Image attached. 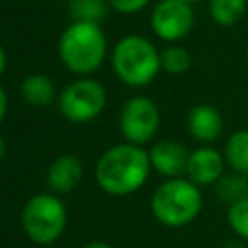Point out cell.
Returning <instances> with one entry per match:
<instances>
[{"mask_svg": "<svg viewBox=\"0 0 248 248\" xmlns=\"http://www.w3.org/2000/svg\"><path fill=\"white\" fill-rule=\"evenodd\" d=\"M149 172V153L130 141L107 149L95 165L97 184L110 196L134 194L145 184Z\"/></svg>", "mask_w": 248, "mask_h": 248, "instance_id": "6da1fadb", "label": "cell"}, {"mask_svg": "<svg viewBox=\"0 0 248 248\" xmlns=\"http://www.w3.org/2000/svg\"><path fill=\"white\" fill-rule=\"evenodd\" d=\"M149 207L161 225L180 229L198 219L203 207V196L200 186L186 176L167 178L155 188Z\"/></svg>", "mask_w": 248, "mask_h": 248, "instance_id": "7a4b0ae2", "label": "cell"}, {"mask_svg": "<svg viewBox=\"0 0 248 248\" xmlns=\"http://www.w3.org/2000/svg\"><path fill=\"white\" fill-rule=\"evenodd\" d=\"M58 54L72 74H93L107 56V35L95 21H72L60 35Z\"/></svg>", "mask_w": 248, "mask_h": 248, "instance_id": "3957f363", "label": "cell"}, {"mask_svg": "<svg viewBox=\"0 0 248 248\" xmlns=\"http://www.w3.org/2000/svg\"><path fill=\"white\" fill-rule=\"evenodd\" d=\"M112 70L130 87L149 85L161 72V52L141 35H126L112 48Z\"/></svg>", "mask_w": 248, "mask_h": 248, "instance_id": "277c9868", "label": "cell"}, {"mask_svg": "<svg viewBox=\"0 0 248 248\" xmlns=\"http://www.w3.org/2000/svg\"><path fill=\"white\" fill-rule=\"evenodd\" d=\"M66 205L54 194H37L27 200L21 211L25 234L41 246L56 242L66 229Z\"/></svg>", "mask_w": 248, "mask_h": 248, "instance_id": "5b68a950", "label": "cell"}, {"mask_svg": "<svg viewBox=\"0 0 248 248\" xmlns=\"http://www.w3.org/2000/svg\"><path fill=\"white\" fill-rule=\"evenodd\" d=\"M107 105L105 87L89 78H81L64 87L58 97V110L70 122L83 124L97 118Z\"/></svg>", "mask_w": 248, "mask_h": 248, "instance_id": "8992f818", "label": "cell"}, {"mask_svg": "<svg viewBox=\"0 0 248 248\" xmlns=\"http://www.w3.org/2000/svg\"><path fill=\"white\" fill-rule=\"evenodd\" d=\"M161 124V112L155 101L145 95H136L128 99L120 110V132L122 136L136 145H143L153 140Z\"/></svg>", "mask_w": 248, "mask_h": 248, "instance_id": "52a82bcc", "label": "cell"}, {"mask_svg": "<svg viewBox=\"0 0 248 248\" xmlns=\"http://www.w3.org/2000/svg\"><path fill=\"white\" fill-rule=\"evenodd\" d=\"M151 31L165 43H178L184 39L196 21V14L186 0H161L151 12Z\"/></svg>", "mask_w": 248, "mask_h": 248, "instance_id": "ba28073f", "label": "cell"}, {"mask_svg": "<svg viewBox=\"0 0 248 248\" xmlns=\"http://www.w3.org/2000/svg\"><path fill=\"white\" fill-rule=\"evenodd\" d=\"M225 167H227V161L223 151L209 145H202L190 151L184 176L198 186H215L217 180L227 172Z\"/></svg>", "mask_w": 248, "mask_h": 248, "instance_id": "9c48e42d", "label": "cell"}, {"mask_svg": "<svg viewBox=\"0 0 248 248\" xmlns=\"http://www.w3.org/2000/svg\"><path fill=\"white\" fill-rule=\"evenodd\" d=\"M186 128H188V134L200 141V143H213L215 140L221 138L223 134V128H225V122H223V114L217 107L213 105H207V103H200V105H194L190 110H188V116H186Z\"/></svg>", "mask_w": 248, "mask_h": 248, "instance_id": "30bf717a", "label": "cell"}, {"mask_svg": "<svg viewBox=\"0 0 248 248\" xmlns=\"http://www.w3.org/2000/svg\"><path fill=\"white\" fill-rule=\"evenodd\" d=\"M147 153H149L151 169H155L161 176L176 178V176L186 174V165H188L190 151L180 141H174V140L157 141Z\"/></svg>", "mask_w": 248, "mask_h": 248, "instance_id": "8fae6325", "label": "cell"}, {"mask_svg": "<svg viewBox=\"0 0 248 248\" xmlns=\"http://www.w3.org/2000/svg\"><path fill=\"white\" fill-rule=\"evenodd\" d=\"M81 176H83L81 161L70 153L56 157L46 170V182H48L50 190L56 194L72 192L81 182Z\"/></svg>", "mask_w": 248, "mask_h": 248, "instance_id": "7c38bea8", "label": "cell"}, {"mask_svg": "<svg viewBox=\"0 0 248 248\" xmlns=\"http://www.w3.org/2000/svg\"><path fill=\"white\" fill-rule=\"evenodd\" d=\"M21 97L31 107H48L56 101V87L50 78L31 74L21 81Z\"/></svg>", "mask_w": 248, "mask_h": 248, "instance_id": "4fadbf2b", "label": "cell"}, {"mask_svg": "<svg viewBox=\"0 0 248 248\" xmlns=\"http://www.w3.org/2000/svg\"><path fill=\"white\" fill-rule=\"evenodd\" d=\"M223 155H225L227 167L231 170L248 174V128L234 130L227 138Z\"/></svg>", "mask_w": 248, "mask_h": 248, "instance_id": "5bb4252c", "label": "cell"}, {"mask_svg": "<svg viewBox=\"0 0 248 248\" xmlns=\"http://www.w3.org/2000/svg\"><path fill=\"white\" fill-rule=\"evenodd\" d=\"M209 16L219 27H234L248 10V0H209Z\"/></svg>", "mask_w": 248, "mask_h": 248, "instance_id": "9a60e30c", "label": "cell"}, {"mask_svg": "<svg viewBox=\"0 0 248 248\" xmlns=\"http://www.w3.org/2000/svg\"><path fill=\"white\" fill-rule=\"evenodd\" d=\"M215 192H217L219 200L227 202V205L248 198V174H242V172H236V170L225 172L217 180Z\"/></svg>", "mask_w": 248, "mask_h": 248, "instance_id": "2e32d148", "label": "cell"}, {"mask_svg": "<svg viewBox=\"0 0 248 248\" xmlns=\"http://www.w3.org/2000/svg\"><path fill=\"white\" fill-rule=\"evenodd\" d=\"M192 56L180 45H170L161 52V70L170 76H182L190 70Z\"/></svg>", "mask_w": 248, "mask_h": 248, "instance_id": "e0dca14e", "label": "cell"}, {"mask_svg": "<svg viewBox=\"0 0 248 248\" xmlns=\"http://www.w3.org/2000/svg\"><path fill=\"white\" fill-rule=\"evenodd\" d=\"M105 12H107L105 0H70V16L74 21L99 23L105 17Z\"/></svg>", "mask_w": 248, "mask_h": 248, "instance_id": "ac0fdd59", "label": "cell"}, {"mask_svg": "<svg viewBox=\"0 0 248 248\" xmlns=\"http://www.w3.org/2000/svg\"><path fill=\"white\" fill-rule=\"evenodd\" d=\"M225 219H227V225L231 227V231L234 232V236L248 242V198L229 203Z\"/></svg>", "mask_w": 248, "mask_h": 248, "instance_id": "d6986e66", "label": "cell"}, {"mask_svg": "<svg viewBox=\"0 0 248 248\" xmlns=\"http://www.w3.org/2000/svg\"><path fill=\"white\" fill-rule=\"evenodd\" d=\"M108 4L114 12L128 16V14H136V12L143 10L149 4V0H108Z\"/></svg>", "mask_w": 248, "mask_h": 248, "instance_id": "ffe728a7", "label": "cell"}, {"mask_svg": "<svg viewBox=\"0 0 248 248\" xmlns=\"http://www.w3.org/2000/svg\"><path fill=\"white\" fill-rule=\"evenodd\" d=\"M6 110H8V95H6L4 87L0 85V122L4 120V116H6Z\"/></svg>", "mask_w": 248, "mask_h": 248, "instance_id": "44dd1931", "label": "cell"}, {"mask_svg": "<svg viewBox=\"0 0 248 248\" xmlns=\"http://www.w3.org/2000/svg\"><path fill=\"white\" fill-rule=\"evenodd\" d=\"M244 242H246V240H242V238H238V236H236L234 240H229L223 248H246V246H244Z\"/></svg>", "mask_w": 248, "mask_h": 248, "instance_id": "7402d4cb", "label": "cell"}, {"mask_svg": "<svg viewBox=\"0 0 248 248\" xmlns=\"http://www.w3.org/2000/svg\"><path fill=\"white\" fill-rule=\"evenodd\" d=\"M83 248H112V246H110V244H107V242H103V240H93V242L85 244Z\"/></svg>", "mask_w": 248, "mask_h": 248, "instance_id": "603a6c76", "label": "cell"}, {"mask_svg": "<svg viewBox=\"0 0 248 248\" xmlns=\"http://www.w3.org/2000/svg\"><path fill=\"white\" fill-rule=\"evenodd\" d=\"M6 50H4V46L0 45V76L4 74V70H6Z\"/></svg>", "mask_w": 248, "mask_h": 248, "instance_id": "cb8c5ba5", "label": "cell"}, {"mask_svg": "<svg viewBox=\"0 0 248 248\" xmlns=\"http://www.w3.org/2000/svg\"><path fill=\"white\" fill-rule=\"evenodd\" d=\"M4 155H6V141H4V138L0 136V161L4 159Z\"/></svg>", "mask_w": 248, "mask_h": 248, "instance_id": "d4e9b609", "label": "cell"}, {"mask_svg": "<svg viewBox=\"0 0 248 248\" xmlns=\"http://www.w3.org/2000/svg\"><path fill=\"white\" fill-rule=\"evenodd\" d=\"M246 70H248V48H246Z\"/></svg>", "mask_w": 248, "mask_h": 248, "instance_id": "484cf974", "label": "cell"}, {"mask_svg": "<svg viewBox=\"0 0 248 248\" xmlns=\"http://www.w3.org/2000/svg\"><path fill=\"white\" fill-rule=\"evenodd\" d=\"M186 2H190V4H196V2H202V0H186Z\"/></svg>", "mask_w": 248, "mask_h": 248, "instance_id": "4316f807", "label": "cell"}]
</instances>
